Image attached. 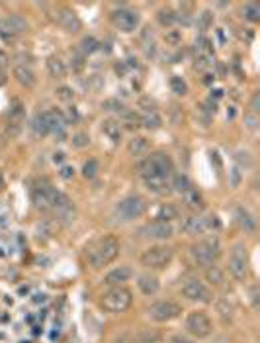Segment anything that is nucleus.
Returning <instances> with one entry per match:
<instances>
[{
	"instance_id": "4c0bfd02",
	"label": "nucleus",
	"mask_w": 260,
	"mask_h": 343,
	"mask_svg": "<svg viewBox=\"0 0 260 343\" xmlns=\"http://www.w3.org/2000/svg\"><path fill=\"white\" fill-rule=\"evenodd\" d=\"M80 49H82V53H94V51L98 49V41L92 36H88V38H84L80 41Z\"/></svg>"
},
{
	"instance_id": "f704fd0d",
	"label": "nucleus",
	"mask_w": 260,
	"mask_h": 343,
	"mask_svg": "<svg viewBox=\"0 0 260 343\" xmlns=\"http://www.w3.org/2000/svg\"><path fill=\"white\" fill-rule=\"evenodd\" d=\"M157 18H159V24L164 25V28H170L176 22V14L170 12V10H161L157 14Z\"/></svg>"
},
{
	"instance_id": "4be33fe9",
	"label": "nucleus",
	"mask_w": 260,
	"mask_h": 343,
	"mask_svg": "<svg viewBox=\"0 0 260 343\" xmlns=\"http://www.w3.org/2000/svg\"><path fill=\"white\" fill-rule=\"evenodd\" d=\"M149 149H151V143H149V140L141 138V136L129 140V143H127V151H129V155H133V157H143V155L149 153Z\"/></svg>"
},
{
	"instance_id": "393cba45",
	"label": "nucleus",
	"mask_w": 260,
	"mask_h": 343,
	"mask_svg": "<svg viewBox=\"0 0 260 343\" xmlns=\"http://www.w3.org/2000/svg\"><path fill=\"white\" fill-rule=\"evenodd\" d=\"M47 71L55 78H65L67 76V65H65V61H63L61 57L51 55V57H47Z\"/></svg>"
},
{
	"instance_id": "b1692460",
	"label": "nucleus",
	"mask_w": 260,
	"mask_h": 343,
	"mask_svg": "<svg viewBox=\"0 0 260 343\" xmlns=\"http://www.w3.org/2000/svg\"><path fill=\"white\" fill-rule=\"evenodd\" d=\"M137 286H139V291L143 294H147V296H151V294H155L157 291H159V279L157 277H153V275H141L139 277V280H137Z\"/></svg>"
},
{
	"instance_id": "8fccbe9b",
	"label": "nucleus",
	"mask_w": 260,
	"mask_h": 343,
	"mask_svg": "<svg viewBox=\"0 0 260 343\" xmlns=\"http://www.w3.org/2000/svg\"><path fill=\"white\" fill-rule=\"evenodd\" d=\"M63 159H65V153H55V157H53L55 163H61Z\"/></svg>"
},
{
	"instance_id": "39448f33",
	"label": "nucleus",
	"mask_w": 260,
	"mask_h": 343,
	"mask_svg": "<svg viewBox=\"0 0 260 343\" xmlns=\"http://www.w3.org/2000/svg\"><path fill=\"white\" fill-rule=\"evenodd\" d=\"M174 257V249L170 245H151L149 249H145L141 257H139V263L147 269H164L170 265Z\"/></svg>"
},
{
	"instance_id": "423d86ee",
	"label": "nucleus",
	"mask_w": 260,
	"mask_h": 343,
	"mask_svg": "<svg viewBox=\"0 0 260 343\" xmlns=\"http://www.w3.org/2000/svg\"><path fill=\"white\" fill-rule=\"evenodd\" d=\"M145 212H147V202H145L143 196H127L124 200H120L118 206H115V210H113L115 218L122 220V222L137 220V218L143 216Z\"/></svg>"
},
{
	"instance_id": "603ef678",
	"label": "nucleus",
	"mask_w": 260,
	"mask_h": 343,
	"mask_svg": "<svg viewBox=\"0 0 260 343\" xmlns=\"http://www.w3.org/2000/svg\"><path fill=\"white\" fill-rule=\"evenodd\" d=\"M4 189V177H2V173H0V191Z\"/></svg>"
},
{
	"instance_id": "412c9836",
	"label": "nucleus",
	"mask_w": 260,
	"mask_h": 343,
	"mask_svg": "<svg viewBox=\"0 0 260 343\" xmlns=\"http://www.w3.org/2000/svg\"><path fill=\"white\" fill-rule=\"evenodd\" d=\"M237 224L241 226V229H245L247 233H254L256 231V220L252 218V214L245 210V208H237L235 210Z\"/></svg>"
},
{
	"instance_id": "4468645a",
	"label": "nucleus",
	"mask_w": 260,
	"mask_h": 343,
	"mask_svg": "<svg viewBox=\"0 0 260 343\" xmlns=\"http://www.w3.org/2000/svg\"><path fill=\"white\" fill-rule=\"evenodd\" d=\"M174 235V229L168 222H151L145 228H141V238H147L153 242H162V240H168Z\"/></svg>"
},
{
	"instance_id": "6e6552de",
	"label": "nucleus",
	"mask_w": 260,
	"mask_h": 343,
	"mask_svg": "<svg viewBox=\"0 0 260 343\" xmlns=\"http://www.w3.org/2000/svg\"><path fill=\"white\" fill-rule=\"evenodd\" d=\"M182 314V306L174 300H159L149 308V316L151 320L164 324V322H172L174 318H178Z\"/></svg>"
},
{
	"instance_id": "79ce46f5",
	"label": "nucleus",
	"mask_w": 260,
	"mask_h": 343,
	"mask_svg": "<svg viewBox=\"0 0 260 343\" xmlns=\"http://www.w3.org/2000/svg\"><path fill=\"white\" fill-rule=\"evenodd\" d=\"M73 145L74 147H84V145H88V136L86 134H76L73 138Z\"/></svg>"
},
{
	"instance_id": "c85d7f7f",
	"label": "nucleus",
	"mask_w": 260,
	"mask_h": 343,
	"mask_svg": "<svg viewBox=\"0 0 260 343\" xmlns=\"http://www.w3.org/2000/svg\"><path fill=\"white\" fill-rule=\"evenodd\" d=\"M170 187H172V191L176 192H188L192 189V182H190V178L186 177V175H174L172 182H170Z\"/></svg>"
},
{
	"instance_id": "0eeeda50",
	"label": "nucleus",
	"mask_w": 260,
	"mask_h": 343,
	"mask_svg": "<svg viewBox=\"0 0 260 343\" xmlns=\"http://www.w3.org/2000/svg\"><path fill=\"white\" fill-rule=\"evenodd\" d=\"M229 273L233 275V279L245 280L248 277V257L247 247L243 243H235L231 249V257H229Z\"/></svg>"
},
{
	"instance_id": "e433bc0d",
	"label": "nucleus",
	"mask_w": 260,
	"mask_h": 343,
	"mask_svg": "<svg viewBox=\"0 0 260 343\" xmlns=\"http://www.w3.org/2000/svg\"><path fill=\"white\" fill-rule=\"evenodd\" d=\"M104 131L110 136L113 141H118L122 138V129H120V124H113V122H106L104 124Z\"/></svg>"
},
{
	"instance_id": "a18cd8bd",
	"label": "nucleus",
	"mask_w": 260,
	"mask_h": 343,
	"mask_svg": "<svg viewBox=\"0 0 260 343\" xmlns=\"http://www.w3.org/2000/svg\"><path fill=\"white\" fill-rule=\"evenodd\" d=\"M250 300H252V306H254V308H258V284H254V286L250 288Z\"/></svg>"
},
{
	"instance_id": "f257e3e1",
	"label": "nucleus",
	"mask_w": 260,
	"mask_h": 343,
	"mask_svg": "<svg viewBox=\"0 0 260 343\" xmlns=\"http://www.w3.org/2000/svg\"><path fill=\"white\" fill-rule=\"evenodd\" d=\"M118 255H120V242L113 235H104L86 247L88 265L92 269H102L110 265L111 261H115Z\"/></svg>"
},
{
	"instance_id": "aec40b11",
	"label": "nucleus",
	"mask_w": 260,
	"mask_h": 343,
	"mask_svg": "<svg viewBox=\"0 0 260 343\" xmlns=\"http://www.w3.org/2000/svg\"><path fill=\"white\" fill-rule=\"evenodd\" d=\"M14 78H16L22 87H25V89L36 87V83H37L36 73H34L30 67H25V65H18V67L14 69Z\"/></svg>"
},
{
	"instance_id": "ea45409f",
	"label": "nucleus",
	"mask_w": 260,
	"mask_h": 343,
	"mask_svg": "<svg viewBox=\"0 0 260 343\" xmlns=\"http://www.w3.org/2000/svg\"><path fill=\"white\" fill-rule=\"evenodd\" d=\"M55 94H57V98L63 102H71L74 96L73 89H69V87H59V89L55 90Z\"/></svg>"
},
{
	"instance_id": "49530a36",
	"label": "nucleus",
	"mask_w": 260,
	"mask_h": 343,
	"mask_svg": "<svg viewBox=\"0 0 260 343\" xmlns=\"http://www.w3.org/2000/svg\"><path fill=\"white\" fill-rule=\"evenodd\" d=\"M59 175H61L63 178H71L74 175V169L73 167H63L61 171H59Z\"/></svg>"
},
{
	"instance_id": "9b49d317",
	"label": "nucleus",
	"mask_w": 260,
	"mask_h": 343,
	"mask_svg": "<svg viewBox=\"0 0 260 343\" xmlns=\"http://www.w3.org/2000/svg\"><path fill=\"white\" fill-rule=\"evenodd\" d=\"M213 330V324L208 314L204 312H190L186 318V331L194 337H208Z\"/></svg>"
},
{
	"instance_id": "a878e982",
	"label": "nucleus",
	"mask_w": 260,
	"mask_h": 343,
	"mask_svg": "<svg viewBox=\"0 0 260 343\" xmlns=\"http://www.w3.org/2000/svg\"><path fill=\"white\" fill-rule=\"evenodd\" d=\"M145 184H147L149 191L157 192V194H166V192L172 191V189H170V180H168V178H162V177L147 178Z\"/></svg>"
},
{
	"instance_id": "c756f323",
	"label": "nucleus",
	"mask_w": 260,
	"mask_h": 343,
	"mask_svg": "<svg viewBox=\"0 0 260 343\" xmlns=\"http://www.w3.org/2000/svg\"><path fill=\"white\" fill-rule=\"evenodd\" d=\"M32 129H34L36 136H45V134H49V126H47V122H45V116L37 114L36 118H34V122H32Z\"/></svg>"
},
{
	"instance_id": "bb28decb",
	"label": "nucleus",
	"mask_w": 260,
	"mask_h": 343,
	"mask_svg": "<svg viewBox=\"0 0 260 343\" xmlns=\"http://www.w3.org/2000/svg\"><path fill=\"white\" fill-rule=\"evenodd\" d=\"M206 280L210 282L211 286H223L225 284V275L217 265H210L206 267Z\"/></svg>"
},
{
	"instance_id": "ddd939ff",
	"label": "nucleus",
	"mask_w": 260,
	"mask_h": 343,
	"mask_svg": "<svg viewBox=\"0 0 260 343\" xmlns=\"http://www.w3.org/2000/svg\"><path fill=\"white\" fill-rule=\"evenodd\" d=\"M111 22L118 30H122L125 34H131L139 25V14L131 8H118V10L111 12Z\"/></svg>"
},
{
	"instance_id": "3c124183",
	"label": "nucleus",
	"mask_w": 260,
	"mask_h": 343,
	"mask_svg": "<svg viewBox=\"0 0 260 343\" xmlns=\"http://www.w3.org/2000/svg\"><path fill=\"white\" fill-rule=\"evenodd\" d=\"M233 116H235V110H233V108H231V110H227V118H233Z\"/></svg>"
},
{
	"instance_id": "7c9ffc66",
	"label": "nucleus",
	"mask_w": 260,
	"mask_h": 343,
	"mask_svg": "<svg viewBox=\"0 0 260 343\" xmlns=\"http://www.w3.org/2000/svg\"><path fill=\"white\" fill-rule=\"evenodd\" d=\"M243 18H247L248 22H258L260 20V6L258 4H254V2L247 4V6L243 8Z\"/></svg>"
},
{
	"instance_id": "2eb2a0df",
	"label": "nucleus",
	"mask_w": 260,
	"mask_h": 343,
	"mask_svg": "<svg viewBox=\"0 0 260 343\" xmlns=\"http://www.w3.org/2000/svg\"><path fill=\"white\" fill-rule=\"evenodd\" d=\"M25 30H27V22L20 14H10L8 18H0V36H4V38L24 34Z\"/></svg>"
},
{
	"instance_id": "864d4df0",
	"label": "nucleus",
	"mask_w": 260,
	"mask_h": 343,
	"mask_svg": "<svg viewBox=\"0 0 260 343\" xmlns=\"http://www.w3.org/2000/svg\"><path fill=\"white\" fill-rule=\"evenodd\" d=\"M4 81H6V78H4V75L0 73V85H4Z\"/></svg>"
},
{
	"instance_id": "de8ad7c7",
	"label": "nucleus",
	"mask_w": 260,
	"mask_h": 343,
	"mask_svg": "<svg viewBox=\"0 0 260 343\" xmlns=\"http://www.w3.org/2000/svg\"><path fill=\"white\" fill-rule=\"evenodd\" d=\"M166 41H170V43H178V41H180V34H178V32H170V34H166Z\"/></svg>"
},
{
	"instance_id": "cd10ccee",
	"label": "nucleus",
	"mask_w": 260,
	"mask_h": 343,
	"mask_svg": "<svg viewBox=\"0 0 260 343\" xmlns=\"http://www.w3.org/2000/svg\"><path fill=\"white\" fill-rule=\"evenodd\" d=\"M184 200L186 206L192 208V210H198V208H204V198L196 189H190L188 192H184Z\"/></svg>"
},
{
	"instance_id": "58836bf2",
	"label": "nucleus",
	"mask_w": 260,
	"mask_h": 343,
	"mask_svg": "<svg viewBox=\"0 0 260 343\" xmlns=\"http://www.w3.org/2000/svg\"><path fill=\"white\" fill-rule=\"evenodd\" d=\"M170 122H172L174 126H180V124L184 122V114H182V108H180V106H176V104H174L172 108H170Z\"/></svg>"
},
{
	"instance_id": "dca6fc26",
	"label": "nucleus",
	"mask_w": 260,
	"mask_h": 343,
	"mask_svg": "<svg viewBox=\"0 0 260 343\" xmlns=\"http://www.w3.org/2000/svg\"><path fill=\"white\" fill-rule=\"evenodd\" d=\"M25 108L22 102H14V106L8 110V126H6V134L10 138H16L20 134V127L24 124Z\"/></svg>"
},
{
	"instance_id": "a211bd4d",
	"label": "nucleus",
	"mask_w": 260,
	"mask_h": 343,
	"mask_svg": "<svg viewBox=\"0 0 260 343\" xmlns=\"http://www.w3.org/2000/svg\"><path fill=\"white\" fill-rule=\"evenodd\" d=\"M53 212L57 214V220L61 224H71V222H74V216H76V210H74L73 202L65 194H61V198H59V202L55 204Z\"/></svg>"
},
{
	"instance_id": "f03ea898",
	"label": "nucleus",
	"mask_w": 260,
	"mask_h": 343,
	"mask_svg": "<svg viewBox=\"0 0 260 343\" xmlns=\"http://www.w3.org/2000/svg\"><path fill=\"white\" fill-rule=\"evenodd\" d=\"M137 171H139V175L145 178V180H147V178H155V177L170 178L172 177L174 165H172V159L164 151H155L137 165Z\"/></svg>"
},
{
	"instance_id": "1a4fd4ad",
	"label": "nucleus",
	"mask_w": 260,
	"mask_h": 343,
	"mask_svg": "<svg viewBox=\"0 0 260 343\" xmlns=\"http://www.w3.org/2000/svg\"><path fill=\"white\" fill-rule=\"evenodd\" d=\"M59 198H61V192L55 191L47 182L37 184L36 189L32 191V200H34L36 208H39V210H53L55 204L59 202Z\"/></svg>"
},
{
	"instance_id": "09e8293b",
	"label": "nucleus",
	"mask_w": 260,
	"mask_h": 343,
	"mask_svg": "<svg viewBox=\"0 0 260 343\" xmlns=\"http://www.w3.org/2000/svg\"><path fill=\"white\" fill-rule=\"evenodd\" d=\"M239 182H241V173H239V169H233V180H231V184H233V187H239Z\"/></svg>"
},
{
	"instance_id": "7ed1b4c3",
	"label": "nucleus",
	"mask_w": 260,
	"mask_h": 343,
	"mask_svg": "<svg viewBox=\"0 0 260 343\" xmlns=\"http://www.w3.org/2000/svg\"><path fill=\"white\" fill-rule=\"evenodd\" d=\"M190 255H192V259H194V263H196L198 267H210V265H215V261H217L219 255H221V243H219L217 238L201 240V242L192 245Z\"/></svg>"
},
{
	"instance_id": "c9c22d12",
	"label": "nucleus",
	"mask_w": 260,
	"mask_h": 343,
	"mask_svg": "<svg viewBox=\"0 0 260 343\" xmlns=\"http://www.w3.org/2000/svg\"><path fill=\"white\" fill-rule=\"evenodd\" d=\"M170 89H172L174 94H182V96H184L186 92H188V85H186L180 76H172V78H170Z\"/></svg>"
},
{
	"instance_id": "72a5a7b5",
	"label": "nucleus",
	"mask_w": 260,
	"mask_h": 343,
	"mask_svg": "<svg viewBox=\"0 0 260 343\" xmlns=\"http://www.w3.org/2000/svg\"><path fill=\"white\" fill-rule=\"evenodd\" d=\"M176 216H178V212H176L174 206H162L159 210V214H157V222H168L170 224V220Z\"/></svg>"
},
{
	"instance_id": "2f4dec72",
	"label": "nucleus",
	"mask_w": 260,
	"mask_h": 343,
	"mask_svg": "<svg viewBox=\"0 0 260 343\" xmlns=\"http://www.w3.org/2000/svg\"><path fill=\"white\" fill-rule=\"evenodd\" d=\"M100 171V163L96 161V159H88L86 163L82 165V177L84 178H94L96 175H98Z\"/></svg>"
},
{
	"instance_id": "20e7f679",
	"label": "nucleus",
	"mask_w": 260,
	"mask_h": 343,
	"mask_svg": "<svg viewBox=\"0 0 260 343\" xmlns=\"http://www.w3.org/2000/svg\"><path fill=\"white\" fill-rule=\"evenodd\" d=\"M133 302V296L131 293L124 288V286H111L108 293L102 296L100 300V306L110 312V314H122V312H127L129 306Z\"/></svg>"
},
{
	"instance_id": "c03bdc74",
	"label": "nucleus",
	"mask_w": 260,
	"mask_h": 343,
	"mask_svg": "<svg viewBox=\"0 0 260 343\" xmlns=\"http://www.w3.org/2000/svg\"><path fill=\"white\" fill-rule=\"evenodd\" d=\"M260 110V92H254L252 98H250V112H258Z\"/></svg>"
},
{
	"instance_id": "f8f14e48",
	"label": "nucleus",
	"mask_w": 260,
	"mask_h": 343,
	"mask_svg": "<svg viewBox=\"0 0 260 343\" xmlns=\"http://www.w3.org/2000/svg\"><path fill=\"white\" fill-rule=\"evenodd\" d=\"M182 296L192 300V302H201V304H210L213 300V294L211 291L198 279H190L182 286Z\"/></svg>"
},
{
	"instance_id": "37998d69",
	"label": "nucleus",
	"mask_w": 260,
	"mask_h": 343,
	"mask_svg": "<svg viewBox=\"0 0 260 343\" xmlns=\"http://www.w3.org/2000/svg\"><path fill=\"white\" fill-rule=\"evenodd\" d=\"M104 110H113V112H124V106L122 104H118L115 100H106L104 104Z\"/></svg>"
},
{
	"instance_id": "5701e85b",
	"label": "nucleus",
	"mask_w": 260,
	"mask_h": 343,
	"mask_svg": "<svg viewBox=\"0 0 260 343\" xmlns=\"http://www.w3.org/2000/svg\"><path fill=\"white\" fill-rule=\"evenodd\" d=\"M139 126L147 127V129H159L162 126V118L157 110H145L139 116Z\"/></svg>"
},
{
	"instance_id": "a19ab883",
	"label": "nucleus",
	"mask_w": 260,
	"mask_h": 343,
	"mask_svg": "<svg viewBox=\"0 0 260 343\" xmlns=\"http://www.w3.org/2000/svg\"><path fill=\"white\" fill-rule=\"evenodd\" d=\"M245 122H247V127H250V129H256V126H258V114L248 112V114L245 116Z\"/></svg>"
},
{
	"instance_id": "9d476101",
	"label": "nucleus",
	"mask_w": 260,
	"mask_h": 343,
	"mask_svg": "<svg viewBox=\"0 0 260 343\" xmlns=\"http://www.w3.org/2000/svg\"><path fill=\"white\" fill-rule=\"evenodd\" d=\"M221 228V222L217 216H208V218H199V216H190L184 220L182 229H184L188 235H201L210 229H219Z\"/></svg>"
},
{
	"instance_id": "473e14b6",
	"label": "nucleus",
	"mask_w": 260,
	"mask_h": 343,
	"mask_svg": "<svg viewBox=\"0 0 260 343\" xmlns=\"http://www.w3.org/2000/svg\"><path fill=\"white\" fill-rule=\"evenodd\" d=\"M217 310H219V316L223 318V322H229V320L233 318V306L229 304V300L221 298L217 302Z\"/></svg>"
},
{
	"instance_id": "6ab92c4d",
	"label": "nucleus",
	"mask_w": 260,
	"mask_h": 343,
	"mask_svg": "<svg viewBox=\"0 0 260 343\" xmlns=\"http://www.w3.org/2000/svg\"><path fill=\"white\" fill-rule=\"evenodd\" d=\"M131 277H133V269L127 267V265H120V267L111 269L110 273L106 275L104 282L110 284V286H122L124 282L131 280Z\"/></svg>"
},
{
	"instance_id": "f3484780",
	"label": "nucleus",
	"mask_w": 260,
	"mask_h": 343,
	"mask_svg": "<svg viewBox=\"0 0 260 343\" xmlns=\"http://www.w3.org/2000/svg\"><path fill=\"white\" fill-rule=\"evenodd\" d=\"M57 24L61 25L63 30L71 32V34L80 32V28H82L80 18H78V16H76V12H74V10H71V8H61V10L57 12Z\"/></svg>"
}]
</instances>
